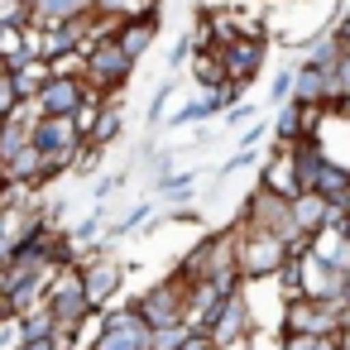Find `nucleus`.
Listing matches in <instances>:
<instances>
[{"instance_id": "1", "label": "nucleus", "mask_w": 350, "mask_h": 350, "mask_svg": "<svg viewBox=\"0 0 350 350\" xmlns=\"http://www.w3.org/2000/svg\"><path fill=\"white\" fill-rule=\"evenodd\" d=\"M283 259H288V240H283L278 230L240 226V235H235V269H240L245 283H254V278H278Z\"/></svg>"}, {"instance_id": "2", "label": "nucleus", "mask_w": 350, "mask_h": 350, "mask_svg": "<svg viewBox=\"0 0 350 350\" xmlns=\"http://www.w3.org/2000/svg\"><path fill=\"white\" fill-rule=\"evenodd\" d=\"M49 307H53L58 326H82V321H92L96 302H92V293H87L82 269L63 264V269L53 273V283H49Z\"/></svg>"}, {"instance_id": "3", "label": "nucleus", "mask_w": 350, "mask_h": 350, "mask_svg": "<svg viewBox=\"0 0 350 350\" xmlns=\"http://www.w3.org/2000/svg\"><path fill=\"white\" fill-rule=\"evenodd\" d=\"M240 226H254V230H278L283 240L307 235V230H297V221H293V197H283V192H273V187H264V183L250 192Z\"/></svg>"}, {"instance_id": "4", "label": "nucleus", "mask_w": 350, "mask_h": 350, "mask_svg": "<svg viewBox=\"0 0 350 350\" xmlns=\"http://www.w3.org/2000/svg\"><path fill=\"white\" fill-rule=\"evenodd\" d=\"M135 63L139 58H130L125 53V44L111 34V39H101V44H92L87 49V82L96 87V92H120L125 82H130V72H135Z\"/></svg>"}, {"instance_id": "5", "label": "nucleus", "mask_w": 350, "mask_h": 350, "mask_svg": "<svg viewBox=\"0 0 350 350\" xmlns=\"http://www.w3.org/2000/svg\"><path fill=\"white\" fill-rule=\"evenodd\" d=\"M187 288H192V278L173 273V278L154 283L144 297H135V307L154 321V331H163V326H173V321H187Z\"/></svg>"}, {"instance_id": "6", "label": "nucleus", "mask_w": 350, "mask_h": 350, "mask_svg": "<svg viewBox=\"0 0 350 350\" xmlns=\"http://www.w3.org/2000/svg\"><path fill=\"white\" fill-rule=\"evenodd\" d=\"M183 278H240L235 269V235H206L178 269Z\"/></svg>"}, {"instance_id": "7", "label": "nucleus", "mask_w": 350, "mask_h": 350, "mask_svg": "<svg viewBox=\"0 0 350 350\" xmlns=\"http://www.w3.org/2000/svg\"><path fill=\"white\" fill-rule=\"evenodd\" d=\"M87 92H92V82L82 72H53L49 87L34 96V111L39 116H77V106L87 101Z\"/></svg>"}, {"instance_id": "8", "label": "nucleus", "mask_w": 350, "mask_h": 350, "mask_svg": "<svg viewBox=\"0 0 350 350\" xmlns=\"http://www.w3.org/2000/svg\"><path fill=\"white\" fill-rule=\"evenodd\" d=\"M221 63H226V72H230V82H240V87H250L254 77H259V68H264V39H230V44H221Z\"/></svg>"}, {"instance_id": "9", "label": "nucleus", "mask_w": 350, "mask_h": 350, "mask_svg": "<svg viewBox=\"0 0 350 350\" xmlns=\"http://www.w3.org/2000/svg\"><path fill=\"white\" fill-rule=\"evenodd\" d=\"M206 331H211L216 340H230V336H250V331H254V317H250V302H245V293H240V288H230V293H226V302L211 312Z\"/></svg>"}, {"instance_id": "10", "label": "nucleus", "mask_w": 350, "mask_h": 350, "mask_svg": "<svg viewBox=\"0 0 350 350\" xmlns=\"http://www.w3.org/2000/svg\"><path fill=\"white\" fill-rule=\"evenodd\" d=\"M34 144L44 154H53V149H82L87 135L77 130L72 116H34Z\"/></svg>"}, {"instance_id": "11", "label": "nucleus", "mask_w": 350, "mask_h": 350, "mask_svg": "<svg viewBox=\"0 0 350 350\" xmlns=\"http://www.w3.org/2000/svg\"><path fill=\"white\" fill-rule=\"evenodd\" d=\"M259 183H264V187H273V192H283V197H297V192H302V178H297V154H293V144H278V149L269 154V163H264Z\"/></svg>"}, {"instance_id": "12", "label": "nucleus", "mask_w": 350, "mask_h": 350, "mask_svg": "<svg viewBox=\"0 0 350 350\" xmlns=\"http://www.w3.org/2000/svg\"><path fill=\"white\" fill-rule=\"evenodd\" d=\"M82 278H87V293H92L96 312H106V307H111V297L120 293V278H125V269H120L116 259H92V264L82 269Z\"/></svg>"}, {"instance_id": "13", "label": "nucleus", "mask_w": 350, "mask_h": 350, "mask_svg": "<svg viewBox=\"0 0 350 350\" xmlns=\"http://www.w3.org/2000/svg\"><path fill=\"white\" fill-rule=\"evenodd\" d=\"M312 259H321L326 269H350V235H345V226H321L317 230V240H312Z\"/></svg>"}, {"instance_id": "14", "label": "nucleus", "mask_w": 350, "mask_h": 350, "mask_svg": "<svg viewBox=\"0 0 350 350\" xmlns=\"http://www.w3.org/2000/svg\"><path fill=\"white\" fill-rule=\"evenodd\" d=\"M5 173H10V183H25V187H39L44 178H49V163H44V149L29 139L10 163H5Z\"/></svg>"}, {"instance_id": "15", "label": "nucleus", "mask_w": 350, "mask_h": 350, "mask_svg": "<svg viewBox=\"0 0 350 350\" xmlns=\"http://www.w3.org/2000/svg\"><path fill=\"white\" fill-rule=\"evenodd\" d=\"M326 206H331V197H321L317 187H307V192H297V197H293V221H297V230H307V235H317V230L326 226Z\"/></svg>"}, {"instance_id": "16", "label": "nucleus", "mask_w": 350, "mask_h": 350, "mask_svg": "<svg viewBox=\"0 0 350 350\" xmlns=\"http://www.w3.org/2000/svg\"><path fill=\"white\" fill-rule=\"evenodd\" d=\"M49 77H53V58L29 53V58H20V63H15V82H20V92H25V101H34V96L49 87Z\"/></svg>"}, {"instance_id": "17", "label": "nucleus", "mask_w": 350, "mask_h": 350, "mask_svg": "<svg viewBox=\"0 0 350 350\" xmlns=\"http://www.w3.org/2000/svg\"><path fill=\"white\" fill-rule=\"evenodd\" d=\"M307 135V106L302 101H283L278 120H273V144H297Z\"/></svg>"}, {"instance_id": "18", "label": "nucleus", "mask_w": 350, "mask_h": 350, "mask_svg": "<svg viewBox=\"0 0 350 350\" xmlns=\"http://www.w3.org/2000/svg\"><path fill=\"white\" fill-rule=\"evenodd\" d=\"M192 77L202 82V92L230 82V72H226V63H221V49H197V53H192Z\"/></svg>"}, {"instance_id": "19", "label": "nucleus", "mask_w": 350, "mask_h": 350, "mask_svg": "<svg viewBox=\"0 0 350 350\" xmlns=\"http://www.w3.org/2000/svg\"><path fill=\"white\" fill-rule=\"evenodd\" d=\"M20 58H29V25H5L0 20V63H20Z\"/></svg>"}, {"instance_id": "20", "label": "nucleus", "mask_w": 350, "mask_h": 350, "mask_svg": "<svg viewBox=\"0 0 350 350\" xmlns=\"http://www.w3.org/2000/svg\"><path fill=\"white\" fill-rule=\"evenodd\" d=\"M278 288H283V297L307 293V254H293V250H288V259H283V269H278Z\"/></svg>"}, {"instance_id": "21", "label": "nucleus", "mask_w": 350, "mask_h": 350, "mask_svg": "<svg viewBox=\"0 0 350 350\" xmlns=\"http://www.w3.org/2000/svg\"><path fill=\"white\" fill-rule=\"evenodd\" d=\"M317 192L321 197H350V168L345 163H336V159H326V168H321V178H317Z\"/></svg>"}, {"instance_id": "22", "label": "nucleus", "mask_w": 350, "mask_h": 350, "mask_svg": "<svg viewBox=\"0 0 350 350\" xmlns=\"http://www.w3.org/2000/svg\"><path fill=\"white\" fill-rule=\"evenodd\" d=\"M340 53H345V44L336 39V29L321 39V44H312V53L302 58V63H312V68H321V72H336V63H340Z\"/></svg>"}, {"instance_id": "23", "label": "nucleus", "mask_w": 350, "mask_h": 350, "mask_svg": "<svg viewBox=\"0 0 350 350\" xmlns=\"http://www.w3.org/2000/svg\"><path fill=\"white\" fill-rule=\"evenodd\" d=\"M111 139H120V106H106V116H101V125H96V135L87 139V144H111Z\"/></svg>"}, {"instance_id": "24", "label": "nucleus", "mask_w": 350, "mask_h": 350, "mask_svg": "<svg viewBox=\"0 0 350 350\" xmlns=\"http://www.w3.org/2000/svg\"><path fill=\"white\" fill-rule=\"evenodd\" d=\"M331 87H336V111H340V96H350V49L340 53V63L331 72Z\"/></svg>"}, {"instance_id": "25", "label": "nucleus", "mask_w": 350, "mask_h": 350, "mask_svg": "<svg viewBox=\"0 0 350 350\" xmlns=\"http://www.w3.org/2000/svg\"><path fill=\"white\" fill-rule=\"evenodd\" d=\"M144 5H149V0H96L101 15H120V20H125V15H139Z\"/></svg>"}, {"instance_id": "26", "label": "nucleus", "mask_w": 350, "mask_h": 350, "mask_svg": "<svg viewBox=\"0 0 350 350\" xmlns=\"http://www.w3.org/2000/svg\"><path fill=\"white\" fill-rule=\"evenodd\" d=\"M293 87H297V68L273 77V87H269V101H278V106H283V101H293Z\"/></svg>"}, {"instance_id": "27", "label": "nucleus", "mask_w": 350, "mask_h": 350, "mask_svg": "<svg viewBox=\"0 0 350 350\" xmlns=\"http://www.w3.org/2000/svg\"><path fill=\"white\" fill-rule=\"evenodd\" d=\"M192 178H197V173H168V178L159 183V192H163V197H183V192H192Z\"/></svg>"}, {"instance_id": "28", "label": "nucleus", "mask_w": 350, "mask_h": 350, "mask_svg": "<svg viewBox=\"0 0 350 350\" xmlns=\"http://www.w3.org/2000/svg\"><path fill=\"white\" fill-rule=\"evenodd\" d=\"M144 216H149V206H135V211H130V216H125L120 226H111V235H130V230H135V226H139Z\"/></svg>"}, {"instance_id": "29", "label": "nucleus", "mask_w": 350, "mask_h": 350, "mask_svg": "<svg viewBox=\"0 0 350 350\" xmlns=\"http://www.w3.org/2000/svg\"><path fill=\"white\" fill-rule=\"evenodd\" d=\"M15 350H63L53 336H39V340H15Z\"/></svg>"}, {"instance_id": "30", "label": "nucleus", "mask_w": 350, "mask_h": 350, "mask_svg": "<svg viewBox=\"0 0 350 350\" xmlns=\"http://www.w3.org/2000/svg\"><path fill=\"white\" fill-rule=\"evenodd\" d=\"M226 120H230V125H250V120H254V111H250V106H230V111H226Z\"/></svg>"}, {"instance_id": "31", "label": "nucleus", "mask_w": 350, "mask_h": 350, "mask_svg": "<svg viewBox=\"0 0 350 350\" xmlns=\"http://www.w3.org/2000/svg\"><path fill=\"white\" fill-rule=\"evenodd\" d=\"M5 317H15V307H10V293H0V321Z\"/></svg>"}, {"instance_id": "32", "label": "nucleus", "mask_w": 350, "mask_h": 350, "mask_svg": "<svg viewBox=\"0 0 350 350\" xmlns=\"http://www.w3.org/2000/svg\"><path fill=\"white\" fill-rule=\"evenodd\" d=\"M10 187V173H5V163H0V192H5Z\"/></svg>"}]
</instances>
